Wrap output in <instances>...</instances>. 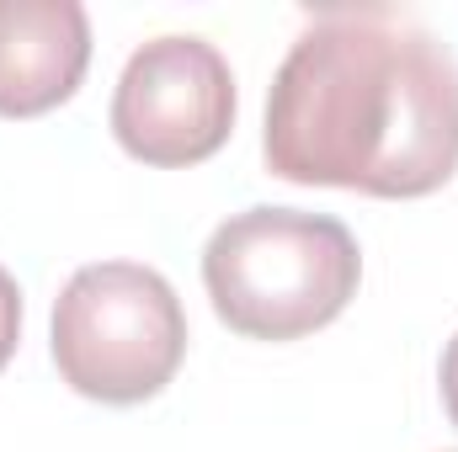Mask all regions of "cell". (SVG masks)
I'll list each match as a JSON object with an SVG mask.
<instances>
[{"label": "cell", "mask_w": 458, "mask_h": 452, "mask_svg": "<svg viewBox=\"0 0 458 452\" xmlns=\"http://www.w3.org/2000/svg\"><path fill=\"white\" fill-rule=\"evenodd\" d=\"M91 64L81 0H0V117H38L75 96Z\"/></svg>", "instance_id": "5b68a950"}, {"label": "cell", "mask_w": 458, "mask_h": 452, "mask_svg": "<svg viewBox=\"0 0 458 452\" xmlns=\"http://www.w3.org/2000/svg\"><path fill=\"white\" fill-rule=\"evenodd\" d=\"M16 340H21V288H16V277L0 266V372H5V362L16 356Z\"/></svg>", "instance_id": "8992f818"}, {"label": "cell", "mask_w": 458, "mask_h": 452, "mask_svg": "<svg viewBox=\"0 0 458 452\" xmlns=\"http://www.w3.org/2000/svg\"><path fill=\"white\" fill-rule=\"evenodd\" d=\"M187 356V314L176 288L139 261L81 266L54 298V367L102 405L155 399Z\"/></svg>", "instance_id": "3957f363"}, {"label": "cell", "mask_w": 458, "mask_h": 452, "mask_svg": "<svg viewBox=\"0 0 458 452\" xmlns=\"http://www.w3.org/2000/svg\"><path fill=\"white\" fill-rule=\"evenodd\" d=\"M362 250L331 213L245 208L208 234L203 288L234 336L299 340L352 304Z\"/></svg>", "instance_id": "7a4b0ae2"}, {"label": "cell", "mask_w": 458, "mask_h": 452, "mask_svg": "<svg viewBox=\"0 0 458 452\" xmlns=\"http://www.w3.org/2000/svg\"><path fill=\"white\" fill-rule=\"evenodd\" d=\"M261 155L299 187L427 197L458 171V59L400 11H320L272 75Z\"/></svg>", "instance_id": "6da1fadb"}, {"label": "cell", "mask_w": 458, "mask_h": 452, "mask_svg": "<svg viewBox=\"0 0 458 452\" xmlns=\"http://www.w3.org/2000/svg\"><path fill=\"white\" fill-rule=\"evenodd\" d=\"M437 383H443V410H448V421L458 426V336L448 340V351H443V372H437Z\"/></svg>", "instance_id": "52a82bcc"}, {"label": "cell", "mask_w": 458, "mask_h": 452, "mask_svg": "<svg viewBox=\"0 0 458 452\" xmlns=\"http://www.w3.org/2000/svg\"><path fill=\"white\" fill-rule=\"evenodd\" d=\"M234 128V75L208 38L165 32L144 43L113 91L117 144L144 165H198Z\"/></svg>", "instance_id": "277c9868"}]
</instances>
